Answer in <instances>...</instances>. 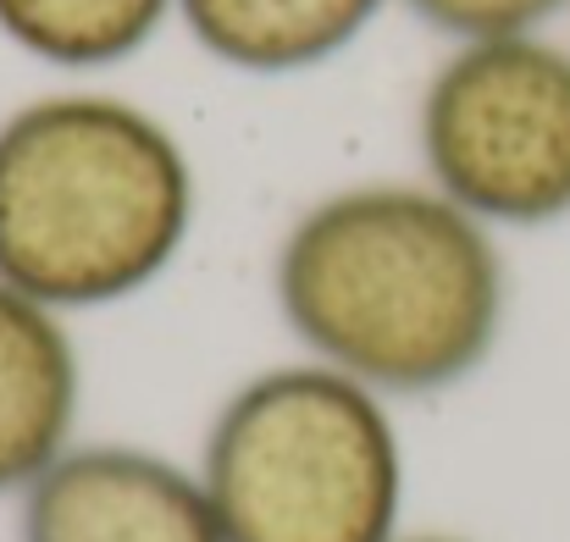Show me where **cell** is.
I'll list each match as a JSON object with an SVG mask.
<instances>
[{"label":"cell","mask_w":570,"mask_h":542,"mask_svg":"<svg viewBox=\"0 0 570 542\" xmlns=\"http://www.w3.org/2000/svg\"><path fill=\"white\" fill-rule=\"evenodd\" d=\"M504 233L426 178L344 183L272 249V305L305 361L382 398H438L499 355L510 327Z\"/></svg>","instance_id":"obj_1"},{"label":"cell","mask_w":570,"mask_h":542,"mask_svg":"<svg viewBox=\"0 0 570 542\" xmlns=\"http://www.w3.org/2000/svg\"><path fill=\"white\" fill-rule=\"evenodd\" d=\"M199 173L150 106L67 83L0 117V283L83 316L150 294L189 249Z\"/></svg>","instance_id":"obj_2"},{"label":"cell","mask_w":570,"mask_h":542,"mask_svg":"<svg viewBox=\"0 0 570 542\" xmlns=\"http://www.w3.org/2000/svg\"><path fill=\"white\" fill-rule=\"evenodd\" d=\"M227 542H393L410 449L393 398L322 361L249 371L194 460Z\"/></svg>","instance_id":"obj_3"},{"label":"cell","mask_w":570,"mask_h":542,"mask_svg":"<svg viewBox=\"0 0 570 542\" xmlns=\"http://www.w3.org/2000/svg\"><path fill=\"white\" fill-rule=\"evenodd\" d=\"M415 156L493 233L570 221V45L554 28L449 45L415 100Z\"/></svg>","instance_id":"obj_4"},{"label":"cell","mask_w":570,"mask_h":542,"mask_svg":"<svg viewBox=\"0 0 570 542\" xmlns=\"http://www.w3.org/2000/svg\"><path fill=\"white\" fill-rule=\"evenodd\" d=\"M17 542H227L199 471L122 437H78L22 499Z\"/></svg>","instance_id":"obj_5"},{"label":"cell","mask_w":570,"mask_h":542,"mask_svg":"<svg viewBox=\"0 0 570 542\" xmlns=\"http://www.w3.org/2000/svg\"><path fill=\"white\" fill-rule=\"evenodd\" d=\"M78 415L83 355L72 316L0 283V504H17L78 443Z\"/></svg>","instance_id":"obj_6"},{"label":"cell","mask_w":570,"mask_h":542,"mask_svg":"<svg viewBox=\"0 0 570 542\" xmlns=\"http://www.w3.org/2000/svg\"><path fill=\"white\" fill-rule=\"evenodd\" d=\"M399 0H178V28L244 78H299L338 61Z\"/></svg>","instance_id":"obj_7"},{"label":"cell","mask_w":570,"mask_h":542,"mask_svg":"<svg viewBox=\"0 0 570 542\" xmlns=\"http://www.w3.org/2000/svg\"><path fill=\"white\" fill-rule=\"evenodd\" d=\"M167 22H178V0H0V39L67 78L134 61Z\"/></svg>","instance_id":"obj_8"},{"label":"cell","mask_w":570,"mask_h":542,"mask_svg":"<svg viewBox=\"0 0 570 542\" xmlns=\"http://www.w3.org/2000/svg\"><path fill=\"white\" fill-rule=\"evenodd\" d=\"M421 28L443 45L499 39V33H543L570 11V0H399Z\"/></svg>","instance_id":"obj_9"},{"label":"cell","mask_w":570,"mask_h":542,"mask_svg":"<svg viewBox=\"0 0 570 542\" xmlns=\"http://www.w3.org/2000/svg\"><path fill=\"white\" fill-rule=\"evenodd\" d=\"M393 542H471V538H449V532H399Z\"/></svg>","instance_id":"obj_10"}]
</instances>
